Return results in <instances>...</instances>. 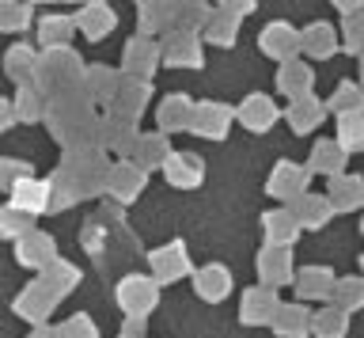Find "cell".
I'll return each mask as SVG.
<instances>
[{
  "label": "cell",
  "instance_id": "6da1fadb",
  "mask_svg": "<svg viewBox=\"0 0 364 338\" xmlns=\"http://www.w3.org/2000/svg\"><path fill=\"white\" fill-rule=\"evenodd\" d=\"M84 76H87V65L80 61V53L73 46L42 50L38 73H34V88H38L46 99H57V95L73 92V88H84Z\"/></svg>",
  "mask_w": 364,
  "mask_h": 338
},
{
  "label": "cell",
  "instance_id": "7a4b0ae2",
  "mask_svg": "<svg viewBox=\"0 0 364 338\" xmlns=\"http://www.w3.org/2000/svg\"><path fill=\"white\" fill-rule=\"evenodd\" d=\"M95 103H91L87 88H73V92L50 99V110H46V126H50V137L57 144H65L80 126H87V122H95Z\"/></svg>",
  "mask_w": 364,
  "mask_h": 338
},
{
  "label": "cell",
  "instance_id": "3957f363",
  "mask_svg": "<svg viewBox=\"0 0 364 338\" xmlns=\"http://www.w3.org/2000/svg\"><path fill=\"white\" fill-rule=\"evenodd\" d=\"M57 171L68 179V186L76 190L80 201L110 194L114 164L107 160V152H99V156H61V167H57Z\"/></svg>",
  "mask_w": 364,
  "mask_h": 338
},
{
  "label": "cell",
  "instance_id": "277c9868",
  "mask_svg": "<svg viewBox=\"0 0 364 338\" xmlns=\"http://www.w3.org/2000/svg\"><path fill=\"white\" fill-rule=\"evenodd\" d=\"M118 297V308L129 315V319H144L159 308V281L148 278V274H125L114 289Z\"/></svg>",
  "mask_w": 364,
  "mask_h": 338
},
{
  "label": "cell",
  "instance_id": "5b68a950",
  "mask_svg": "<svg viewBox=\"0 0 364 338\" xmlns=\"http://www.w3.org/2000/svg\"><path fill=\"white\" fill-rule=\"evenodd\" d=\"M164 65V42L156 38H144V35H133L125 42V53H122V73L129 80H148L152 84L156 69Z\"/></svg>",
  "mask_w": 364,
  "mask_h": 338
},
{
  "label": "cell",
  "instance_id": "8992f818",
  "mask_svg": "<svg viewBox=\"0 0 364 338\" xmlns=\"http://www.w3.org/2000/svg\"><path fill=\"white\" fill-rule=\"evenodd\" d=\"M148 263H152V278L159 281V285H175V281L198 274L182 240H171V243H164V247H156V251L148 255Z\"/></svg>",
  "mask_w": 364,
  "mask_h": 338
},
{
  "label": "cell",
  "instance_id": "52a82bcc",
  "mask_svg": "<svg viewBox=\"0 0 364 338\" xmlns=\"http://www.w3.org/2000/svg\"><path fill=\"white\" fill-rule=\"evenodd\" d=\"M307 183H311V167L307 164H292V160H281L277 167L269 171L266 179V194L269 198H281V201H300L304 194H311L307 190Z\"/></svg>",
  "mask_w": 364,
  "mask_h": 338
},
{
  "label": "cell",
  "instance_id": "ba28073f",
  "mask_svg": "<svg viewBox=\"0 0 364 338\" xmlns=\"http://www.w3.org/2000/svg\"><path fill=\"white\" fill-rule=\"evenodd\" d=\"M258 46H262V53H266V58L289 65V61H296V58L304 53V31H296L292 23H281V19H277V23H266V27H262Z\"/></svg>",
  "mask_w": 364,
  "mask_h": 338
},
{
  "label": "cell",
  "instance_id": "9c48e42d",
  "mask_svg": "<svg viewBox=\"0 0 364 338\" xmlns=\"http://www.w3.org/2000/svg\"><path fill=\"white\" fill-rule=\"evenodd\" d=\"M255 266H258V278H262V285H266V289L296 285V274H300L296 263H292V251H284V247H269V243H262Z\"/></svg>",
  "mask_w": 364,
  "mask_h": 338
},
{
  "label": "cell",
  "instance_id": "30bf717a",
  "mask_svg": "<svg viewBox=\"0 0 364 338\" xmlns=\"http://www.w3.org/2000/svg\"><path fill=\"white\" fill-rule=\"evenodd\" d=\"M178 23V4H167V0H141L136 4V35L164 42Z\"/></svg>",
  "mask_w": 364,
  "mask_h": 338
},
{
  "label": "cell",
  "instance_id": "8fae6325",
  "mask_svg": "<svg viewBox=\"0 0 364 338\" xmlns=\"http://www.w3.org/2000/svg\"><path fill=\"white\" fill-rule=\"evenodd\" d=\"M277 312H281L277 289H266V285L243 289V300H239V319H243L247 327H273Z\"/></svg>",
  "mask_w": 364,
  "mask_h": 338
},
{
  "label": "cell",
  "instance_id": "7c38bea8",
  "mask_svg": "<svg viewBox=\"0 0 364 338\" xmlns=\"http://www.w3.org/2000/svg\"><path fill=\"white\" fill-rule=\"evenodd\" d=\"M144 133L136 130V122H125L118 115H102V149L118 160H133L136 144H141Z\"/></svg>",
  "mask_w": 364,
  "mask_h": 338
},
{
  "label": "cell",
  "instance_id": "4fadbf2b",
  "mask_svg": "<svg viewBox=\"0 0 364 338\" xmlns=\"http://www.w3.org/2000/svg\"><path fill=\"white\" fill-rule=\"evenodd\" d=\"M193 115H198V103H193L190 95H164L159 99V107H156V126L159 133H193Z\"/></svg>",
  "mask_w": 364,
  "mask_h": 338
},
{
  "label": "cell",
  "instance_id": "5bb4252c",
  "mask_svg": "<svg viewBox=\"0 0 364 338\" xmlns=\"http://www.w3.org/2000/svg\"><path fill=\"white\" fill-rule=\"evenodd\" d=\"M148 186V171L136 160H114V171H110V198L118 206H133L136 198L144 194Z\"/></svg>",
  "mask_w": 364,
  "mask_h": 338
},
{
  "label": "cell",
  "instance_id": "9a60e30c",
  "mask_svg": "<svg viewBox=\"0 0 364 338\" xmlns=\"http://www.w3.org/2000/svg\"><path fill=\"white\" fill-rule=\"evenodd\" d=\"M235 122H239L243 130H250V133H269V130L281 122V107L273 103L269 95L255 92V95H247L243 103L235 107Z\"/></svg>",
  "mask_w": 364,
  "mask_h": 338
},
{
  "label": "cell",
  "instance_id": "2e32d148",
  "mask_svg": "<svg viewBox=\"0 0 364 338\" xmlns=\"http://www.w3.org/2000/svg\"><path fill=\"white\" fill-rule=\"evenodd\" d=\"M57 300H61V297H57L50 285L31 281V285L16 297V315H19V319H27V323H34V327H46V319H50L53 308H57Z\"/></svg>",
  "mask_w": 364,
  "mask_h": 338
},
{
  "label": "cell",
  "instance_id": "e0dca14e",
  "mask_svg": "<svg viewBox=\"0 0 364 338\" xmlns=\"http://www.w3.org/2000/svg\"><path fill=\"white\" fill-rule=\"evenodd\" d=\"M164 65L167 69H201L205 65V46L198 35L186 31H171L164 38Z\"/></svg>",
  "mask_w": 364,
  "mask_h": 338
},
{
  "label": "cell",
  "instance_id": "ac0fdd59",
  "mask_svg": "<svg viewBox=\"0 0 364 338\" xmlns=\"http://www.w3.org/2000/svg\"><path fill=\"white\" fill-rule=\"evenodd\" d=\"M50 179H23L19 186H11L8 190V206L11 209H19V213H31L34 221L42 217V213H50Z\"/></svg>",
  "mask_w": 364,
  "mask_h": 338
},
{
  "label": "cell",
  "instance_id": "d6986e66",
  "mask_svg": "<svg viewBox=\"0 0 364 338\" xmlns=\"http://www.w3.org/2000/svg\"><path fill=\"white\" fill-rule=\"evenodd\" d=\"M277 92L289 99V103L311 99V95H315V69H311V65H307L304 58L281 65V73H277Z\"/></svg>",
  "mask_w": 364,
  "mask_h": 338
},
{
  "label": "cell",
  "instance_id": "ffe728a7",
  "mask_svg": "<svg viewBox=\"0 0 364 338\" xmlns=\"http://www.w3.org/2000/svg\"><path fill=\"white\" fill-rule=\"evenodd\" d=\"M148 107H152V84L148 80H129V76H125L122 92H118V99H114V107L107 110V115H118L125 122H141Z\"/></svg>",
  "mask_w": 364,
  "mask_h": 338
},
{
  "label": "cell",
  "instance_id": "44dd1931",
  "mask_svg": "<svg viewBox=\"0 0 364 338\" xmlns=\"http://www.w3.org/2000/svg\"><path fill=\"white\" fill-rule=\"evenodd\" d=\"M16 258H19V266L38 270V274H42V270H50L61 255H57V240L50 232H31L27 240L16 243Z\"/></svg>",
  "mask_w": 364,
  "mask_h": 338
},
{
  "label": "cell",
  "instance_id": "7402d4cb",
  "mask_svg": "<svg viewBox=\"0 0 364 338\" xmlns=\"http://www.w3.org/2000/svg\"><path fill=\"white\" fill-rule=\"evenodd\" d=\"M122 84H125V73L110 69V65H87L84 88H87V95H91V103H95V107L110 110L114 99H118V92H122Z\"/></svg>",
  "mask_w": 364,
  "mask_h": 338
},
{
  "label": "cell",
  "instance_id": "603a6c76",
  "mask_svg": "<svg viewBox=\"0 0 364 338\" xmlns=\"http://www.w3.org/2000/svg\"><path fill=\"white\" fill-rule=\"evenodd\" d=\"M232 122H235V110L228 107V103H198V115H193V133L205 141H224L228 137V130H232Z\"/></svg>",
  "mask_w": 364,
  "mask_h": 338
},
{
  "label": "cell",
  "instance_id": "cb8c5ba5",
  "mask_svg": "<svg viewBox=\"0 0 364 338\" xmlns=\"http://www.w3.org/2000/svg\"><path fill=\"white\" fill-rule=\"evenodd\" d=\"M38 58H42V50H34L31 42H16V46H8V53H4V76L16 88H31L34 73H38Z\"/></svg>",
  "mask_w": 364,
  "mask_h": 338
},
{
  "label": "cell",
  "instance_id": "d4e9b609",
  "mask_svg": "<svg viewBox=\"0 0 364 338\" xmlns=\"http://www.w3.org/2000/svg\"><path fill=\"white\" fill-rule=\"evenodd\" d=\"M76 27H80V35L91 38V42H102L107 35H114V27H118V16H114V8L110 4H102V0H95V4H84V8H76Z\"/></svg>",
  "mask_w": 364,
  "mask_h": 338
},
{
  "label": "cell",
  "instance_id": "484cf974",
  "mask_svg": "<svg viewBox=\"0 0 364 338\" xmlns=\"http://www.w3.org/2000/svg\"><path fill=\"white\" fill-rule=\"evenodd\" d=\"M334 289H338V278L330 266H304L296 274V297L304 300H334Z\"/></svg>",
  "mask_w": 364,
  "mask_h": 338
},
{
  "label": "cell",
  "instance_id": "4316f807",
  "mask_svg": "<svg viewBox=\"0 0 364 338\" xmlns=\"http://www.w3.org/2000/svg\"><path fill=\"white\" fill-rule=\"evenodd\" d=\"M262 232H266V243L269 247H284V251H292V243L300 240V221H296L292 209H269L262 213Z\"/></svg>",
  "mask_w": 364,
  "mask_h": 338
},
{
  "label": "cell",
  "instance_id": "83f0119b",
  "mask_svg": "<svg viewBox=\"0 0 364 338\" xmlns=\"http://www.w3.org/2000/svg\"><path fill=\"white\" fill-rule=\"evenodd\" d=\"M346 164H349V152L338 144V137L315 141L311 156H307V167H311V175H326V179L346 175Z\"/></svg>",
  "mask_w": 364,
  "mask_h": 338
},
{
  "label": "cell",
  "instance_id": "f1b7e54d",
  "mask_svg": "<svg viewBox=\"0 0 364 338\" xmlns=\"http://www.w3.org/2000/svg\"><path fill=\"white\" fill-rule=\"evenodd\" d=\"M164 175L175 190H198L205 183V160L198 152H175L171 164L164 167Z\"/></svg>",
  "mask_w": 364,
  "mask_h": 338
},
{
  "label": "cell",
  "instance_id": "f546056e",
  "mask_svg": "<svg viewBox=\"0 0 364 338\" xmlns=\"http://www.w3.org/2000/svg\"><path fill=\"white\" fill-rule=\"evenodd\" d=\"M239 23H243V16H235L228 4H216L201 42H205V46H216V50H232L235 38H239Z\"/></svg>",
  "mask_w": 364,
  "mask_h": 338
},
{
  "label": "cell",
  "instance_id": "4dcf8cb0",
  "mask_svg": "<svg viewBox=\"0 0 364 338\" xmlns=\"http://www.w3.org/2000/svg\"><path fill=\"white\" fill-rule=\"evenodd\" d=\"M193 292H198L205 304L228 300V297H232V274H228V266H220V263L201 266L198 274H193Z\"/></svg>",
  "mask_w": 364,
  "mask_h": 338
},
{
  "label": "cell",
  "instance_id": "1f68e13d",
  "mask_svg": "<svg viewBox=\"0 0 364 338\" xmlns=\"http://www.w3.org/2000/svg\"><path fill=\"white\" fill-rule=\"evenodd\" d=\"M296 213V221H300V228L304 232H318V228H326L330 221H334V201H330L326 194H304L300 201H292L289 206Z\"/></svg>",
  "mask_w": 364,
  "mask_h": 338
},
{
  "label": "cell",
  "instance_id": "d6a6232c",
  "mask_svg": "<svg viewBox=\"0 0 364 338\" xmlns=\"http://www.w3.org/2000/svg\"><path fill=\"white\" fill-rule=\"evenodd\" d=\"M326 198L334 201L338 213H357V209H364V179H360V175H349V171L338 175V179H330Z\"/></svg>",
  "mask_w": 364,
  "mask_h": 338
},
{
  "label": "cell",
  "instance_id": "836d02e7",
  "mask_svg": "<svg viewBox=\"0 0 364 338\" xmlns=\"http://www.w3.org/2000/svg\"><path fill=\"white\" fill-rule=\"evenodd\" d=\"M326 99H300V103H289L284 107V118H289V126H292V133H315L318 126L326 122Z\"/></svg>",
  "mask_w": 364,
  "mask_h": 338
},
{
  "label": "cell",
  "instance_id": "e575fe53",
  "mask_svg": "<svg viewBox=\"0 0 364 338\" xmlns=\"http://www.w3.org/2000/svg\"><path fill=\"white\" fill-rule=\"evenodd\" d=\"M76 16H61V12H53V16H42L38 19V46L42 50H65L68 42H73L76 35Z\"/></svg>",
  "mask_w": 364,
  "mask_h": 338
},
{
  "label": "cell",
  "instance_id": "d590c367",
  "mask_svg": "<svg viewBox=\"0 0 364 338\" xmlns=\"http://www.w3.org/2000/svg\"><path fill=\"white\" fill-rule=\"evenodd\" d=\"M334 50H341V38L334 35V23L318 19V23L304 27V53H307V58L326 61V58H334Z\"/></svg>",
  "mask_w": 364,
  "mask_h": 338
},
{
  "label": "cell",
  "instance_id": "8d00e7d4",
  "mask_svg": "<svg viewBox=\"0 0 364 338\" xmlns=\"http://www.w3.org/2000/svg\"><path fill=\"white\" fill-rule=\"evenodd\" d=\"M171 156H175V149H171V137L156 130V133H144V137H141V144H136V156H133V160L141 164L144 171H156V167L164 171V167L171 164Z\"/></svg>",
  "mask_w": 364,
  "mask_h": 338
},
{
  "label": "cell",
  "instance_id": "74e56055",
  "mask_svg": "<svg viewBox=\"0 0 364 338\" xmlns=\"http://www.w3.org/2000/svg\"><path fill=\"white\" fill-rule=\"evenodd\" d=\"M311 319H315V315L307 312L300 300H296V304H281L277 319H273V334H281V338H307V334H311Z\"/></svg>",
  "mask_w": 364,
  "mask_h": 338
},
{
  "label": "cell",
  "instance_id": "f35d334b",
  "mask_svg": "<svg viewBox=\"0 0 364 338\" xmlns=\"http://www.w3.org/2000/svg\"><path fill=\"white\" fill-rule=\"evenodd\" d=\"M326 110H330V115H338V118H346V115H357V110H364V84H357V80H341V84L334 88V92H330Z\"/></svg>",
  "mask_w": 364,
  "mask_h": 338
},
{
  "label": "cell",
  "instance_id": "ab89813d",
  "mask_svg": "<svg viewBox=\"0 0 364 338\" xmlns=\"http://www.w3.org/2000/svg\"><path fill=\"white\" fill-rule=\"evenodd\" d=\"M80 278H84V274H80V266H73L68 258H57V263H53L50 270H42V274H38L42 285H50L61 300H65L68 292H73V289L80 285Z\"/></svg>",
  "mask_w": 364,
  "mask_h": 338
},
{
  "label": "cell",
  "instance_id": "60d3db41",
  "mask_svg": "<svg viewBox=\"0 0 364 338\" xmlns=\"http://www.w3.org/2000/svg\"><path fill=\"white\" fill-rule=\"evenodd\" d=\"M16 115H19V122H27V126H34V122H46V110H50V99H46L38 88H19L16 92Z\"/></svg>",
  "mask_w": 364,
  "mask_h": 338
},
{
  "label": "cell",
  "instance_id": "b9f144b4",
  "mask_svg": "<svg viewBox=\"0 0 364 338\" xmlns=\"http://www.w3.org/2000/svg\"><path fill=\"white\" fill-rule=\"evenodd\" d=\"M311 334L315 338H346L349 334V315L341 312V308H334V304H326V308L315 312Z\"/></svg>",
  "mask_w": 364,
  "mask_h": 338
},
{
  "label": "cell",
  "instance_id": "7bdbcfd3",
  "mask_svg": "<svg viewBox=\"0 0 364 338\" xmlns=\"http://www.w3.org/2000/svg\"><path fill=\"white\" fill-rule=\"evenodd\" d=\"M213 19V8L201 4V0H186V4H178V23L175 31H186V35H205V27H209Z\"/></svg>",
  "mask_w": 364,
  "mask_h": 338
},
{
  "label": "cell",
  "instance_id": "ee69618b",
  "mask_svg": "<svg viewBox=\"0 0 364 338\" xmlns=\"http://www.w3.org/2000/svg\"><path fill=\"white\" fill-rule=\"evenodd\" d=\"M334 308H341L346 315H353V312L364 308V278H338Z\"/></svg>",
  "mask_w": 364,
  "mask_h": 338
},
{
  "label": "cell",
  "instance_id": "f6af8a7d",
  "mask_svg": "<svg viewBox=\"0 0 364 338\" xmlns=\"http://www.w3.org/2000/svg\"><path fill=\"white\" fill-rule=\"evenodd\" d=\"M338 144L346 152H364V110L338 118Z\"/></svg>",
  "mask_w": 364,
  "mask_h": 338
},
{
  "label": "cell",
  "instance_id": "bcb514c9",
  "mask_svg": "<svg viewBox=\"0 0 364 338\" xmlns=\"http://www.w3.org/2000/svg\"><path fill=\"white\" fill-rule=\"evenodd\" d=\"M0 232L8 236V240H27L31 232H38L34 228V217L31 213H19V209H11V206H4V213H0Z\"/></svg>",
  "mask_w": 364,
  "mask_h": 338
},
{
  "label": "cell",
  "instance_id": "7dc6e473",
  "mask_svg": "<svg viewBox=\"0 0 364 338\" xmlns=\"http://www.w3.org/2000/svg\"><path fill=\"white\" fill-rule=\"evenodd\" d=\"M31 4H19V0H4V4H0V31H11V35H16V31H27L31 27Z\"/></svg>",
  "mask_w": 364,
  "mask_h": 338
},
{
  "label": "cell",
  "instance_id": "c3c4849f",
  "mask_svg": "<svg viewBox=\"0 0 364 338\" xmlns=\"http://www.w3.org/2000/svg\"><path fill=\"white\" fill-rule=\"evenodd\" d=\"M341 50L353 53V58H364V12L349 16L346 23H341Z\"/></svg>",
  "mask_w": 364,
  "mask_h": 338
},
{
  "label": "cell",
  "instance_id": "681fc988",
  "mask_svg": "<svg viewBox=\"0 0 364 338\" xmlns=\"http://www.w3.org/2000/svg\"><path fill=\"white\" fill-rule=\"evenodd\" d=\"M50 194H53V198H50V213H65V209H73L76 201H80L76 190L68 186V179H65L61 171L50 175Z\"/></svg>",
  "mask_w": 364,
  "mask_h": 338
},
{
  "label": "cell",
  "instance_id": "f907efd6",
  "mask_svg": "<svg viewBox=\"0 0 364 338\" xmlns=\"http://www.w3.org/2000/svg\"><path fill=\"white\" fill-rule=\"evenodd\" d=\"M57 338H99V327L91 323V315L76 312V315H68V319L57 327Z\"/></svg>",
  "mask_w": 364,
  "mask_h": 338
},
{
  "label": "cell",
  "instance_id": "816d5d0a",
  "mask_svg": "<svg viewBox=\"0 0 364 338\" xmlns=\"http://www.w3.org/2000/svg\"><path fill=\"white\" fill-rule=\"evenodd\" d=\"M0 175H4V186H19L23 179H31V164H23V160H4L0 164Z\"/></svg>",
  "mask_w": 364,
  "mask_h": 338
},
{
  "label": "cell",
  "instance_id": "f5cc1de1",
  "mask_svg": "<svg viewBox=\"0 0 364 338\" xmlns=\"http://www.w3.org/2000/svg\"><path fill=\"white\" fill-rule=\"evenodd\" d=\"M16 122H19V115H16V103H11V99H4V103H0V126L11 130Z\"/></svg>",
  "mask_w": 364,
  "mask_h": 338
},
{
  "label": "cell",
  "instance_id": "db71d44e",
  "mask_svg": "<svg viewBox=\"0 0 364 338\" xmlns=\"http://www.w3.org/2000/svg\"><path fill=\"white\" fill-rule=\"evenodd\" d=\"M122 334H125V338H144V319H129Z\"/></svg>",
  "mask_w": 364,
  "mask_h": 338
},
{
  "label": "cell",
  "instance_id": "11a10c76",
  "mask_svg": "<svg viewBox=\"0 0 364 338\" xmlns=\"http://www.w3.org/2000/svg\"><path fill=\"white\" fill-rule=\"evenodd\" d=\"M27 338H57V327H34Z\"/></svg>",
  "mask_w": 364,
  "mask_h": 338
},
{
  "label": "cell",
  "instance_id": "9f6ffc18",
  "mask_svg": "<svg viewBox=\"0 0 364 338\" xmlns=\"http://www.w3.org/2000/svg\"><path fill=\"white\" fill-rule=\"evenodd\" d=\"M360 84H364V58H360Z\"/></svg>",
  "mask_w": 364,
  "mask_h": 338
},
{
  "label": "cell",
  "instance_id": "6f0895ef",
  "mask_svg": "<svg viewBox=\"0 0 364 338\" xmlns=\"http://www.w3.org/2000/svg\"><path fill=\"white\" fill-rule=\"evenodd\" d=\"M360 270H364V255H360ZM360 278H364V274H360Z\"/></svg>",
  "mask_w": 364,
  "mask_h": 338
},
{
  "label": "cell",
  "instance_id": "680465c9",
  "mask_svg": "<svg viewBox=\"0 0 364 338\" xmlns=\"http://www.w3.org/2000/svg\"><path fill=\"white\" fill-rule=\"evenodd\" d=\"M360 236H364V221H360Z\"/></svg>",
  "mask_w": 364,
  "mask_h": 338
},
{
  "label": "cell",
  "instance_id": "91938a15",
  "mask_svg": "<svg viewBox=\"0 0 364 338\" xmlns=\"http://www.w3.org/2000/svg\"><path fill=\"white\" fill-rule=\"evenodd\" d=\"M118 338H125V334H118Z\"/></svg>",
  "mask_w": 364,
  "mask_h": 338
}]
</instances>
